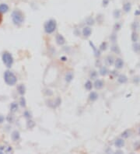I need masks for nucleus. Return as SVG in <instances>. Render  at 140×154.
Returning <instances> with one entry per match:
<instances>
[{
  "mask_svg": "<svg viewBox=\"0 0 140 154\" xmlns=\"http://www.w3.org/2000/svg\"><path fill=\"white\" fill-rule=\"evenodd\" d=\"M85 87L86 90H90L91 89H92V82H91L90 81H87L85 84Z\"/></svg>",
  "mask_w": 140,
  "mask_h": 154,
  "instance_id": "a211bd4d",
  "label": "nucleus"
},
{
  "mask_svg": "<svg viewBox=\"0 0 140 154\" xmlns=\"http://www.w3.org/2000/svg\"><path fill=\"white\" fill-rule=\"evenodd\" d=\"M12 138L13 141H16V140H18L20 138V133L17 131L13 132L12 134Z\"/></svg>",
  "mask_w": 140,
  "mask_h": 154,
  "instance_id": "f8f14e48",
  "label": "nucleus"
},
{
  "mask_svg": "<svg viewBox=\"0 0 140 154\" xmlns=\"http://www.w3.org/2000/svg\"><path fill=\"white\" fill-rule=\"evenodd\" d=\"M20 103H21V106H23V107L26 106V101H25V99L24 97H22L20 99Z\"/></svg>",
  "mask_w": 140,
  "mask_h": 154,
  "instance_id": "412c9836",
  "label": "nucleus"
},
{
  "mask_svg": "<svg viewBox=\"0 0 140 154\" xmlns=\"http://www.w3.org/2000/svg\"><path fill=\"white\" fill-rule=\"evenodd\" d=\"M12 20L14 24L20 26L23 24L24 20V14L20 10H14L12 13Z\"/></svg>",
  "mask_w": 140,
  "mask_h": 154,
  "instance_id": "f257e3e1",
  "label": "nucleus"
},
{
  "mask_svg": "<svg viewBox=\"0 0 140 154\" xmlns=\"http://www.w3.org/2000/svg\"><path fill=\"white\" fill-rule=\"evenodd\" d=\"M3 121H4V117L2 115H0V123L3 122Z\"/></svg>",
  "mask_w": 140,
  "mask_h": 154,
  "instance_id": "b1692460",
  "label": "nucleus"
},
{
  "mask_svg": "<svg viewBox=\"0 0 140 154\" xmlns=\"http://www.w3.org/2000/svg\"><path fill=\"white\" fill-rule=\"evenodd\" d=\"M130 10H131V4L130 3H125L124 5V10L125 11V12H128V11H130Z\"/></svg>",
  "mask_w": 140,
  "mask_h": 154,
  "instance_id": "dca6fc26",
  "label": "nucleus"
},
{
  "mask_svg": "<svg viewBox=\"0 0 140 154\" xmlns=\"http://www.w3.org/2000/svg\"><path fill=\"white\" fill-rule=\"evenodd\" d=\"M4 80L5 82L10 86L15 85L16 82V77L12 72L10 71H6L4 73Z\"/></svg>",
  "mask_w": 140,
  "mask_h": 154,
  "instance_id": "f03ea898",
  "label": "nucleus"
},
{
  "mask_svg": "<svg viewBox=\"0 0 140 154\" xmlns=\"http://www.w3.org/2000/svg\"><path fill=\"white\" fill-rule=\"evenodd\" d=\"M107 72H108V70H107V68H103L100 70V74H101L102 76H104V75H106V74H107Z\"/></svg>",
  "mask_w": 140,
  "mask_h": 154,
  "instance_id": "aec40b11",
  "label": "nucleus"
},
{
  "mask_svg": "<svg viewBox=\"0 0 140 154\" xmlns=\"http://www.w3.org/2000/svg\"><path fill=\"white\" fill-rule=\"evenodd\" d=\"M9 10V7L6 4L0 5V13H5Z\"/></svg>",
  "mask_w": 140,
  "mask_h": 154,
  "instance_id": "1a4fd4ad",
  "label": "nucleus"
},
{
  "mask_svg": "<svg viewBox=\"0 0 140 154\" xmlns=\"http://www.w3.org/2000/svg\"><path fill=\"white\" fill-rule=\"evenodd\" d=\"M72 78H73V76H72V74L71 72H68V73L66 75V81H67V82H70V81L72 80Z\"/></svg>",
  "mask_w": 140,
  "mask_h": 154,
  "instance_id": "f3484780",
  "label": "nucleus"
},
{
  "mask_svg": "<svg viewBox=\"0 0 140 154\" xmlns=\"http://www.w3.org/2000/svg\"><path fill=\"white\" fill-rule=\"evenodd\" d=\"M128 134H129V132H128V131L124 132L123 134H122V137H124V138H128Z\"/></svg>",
  "mask_w": 140,
  "mask_h": 154,
  "instance_id": "4be33fe9",
  "label": "nucleus"
},
{
  "mask_svg": "<svg viewBox=\"0 0 140 154\" xmlns=\"http://www.w3.org/2000/svg\"><path fill=\"white\" fill-rule=\"evenodd\" d=\"M17 90H18V92H19L20 94L23 95V94H25V90H26V89H25V86L23 85V84H20V85H19L18 87H17Z\"/></svg>",
  "mask_w": 140,
  "mask_h": 154,
  "instance_id": "9d476101",
  "label": "nucleus"
},
{
  "mask_svg": "<svg viewBox=\"0 0 140 154\" xmlns=\"http://www.w3.org/2000/svg\"><path fill=\"white\" fill-rule=\"evenodd\" d=\"M94 86L96 89H98V90H100L101 88H103L104 86V82L103 81L100 80H96L95 83H94Z\"/></svg>",
  "mask_w": 140,
  "mask_h": 154,
  "instance_id": "423d86ee",
  "label": "nucleus"
},
{
  "mask_svg": "<svg viewBox=\"0 0 140 154\" xmlns=\"http://www.w3.org/2000/svg\"><path fill=\"white\" fill-rule=\"evenodd\" d=\"M2 62L7 68H11L13 63V58L10 53L4 52L2 54Z\"/></svg>",
  "mask_w": 140,
  "mask_h": 154,
  "instance_id": "7ed1b4c3",
  "label": "nucleus"
},
{
  "mask_svg": "<svg viewBox=\"0 0 140 154\" xmlns=\"http://www.w3.org/2000/svg\"><path fill=\"white\" fill-rule=\"evenodd\" d=\"M127 80H128V79L125 76L122 75V76H120L118 77V82H121V83H124V82H127Z\"/></svg>",
  "mask_w": 140,
  "mask_h": 154,
  "instance_id": "4468645a",
  "label": "nucleus"
},
{
  "mask_svg": "<svg viewBox=\"0 0 140 154\" xmlns=\"http://www.w3.org/2000/svg\"><path fill=\"white\" fill-rule=\"evenodd\" d=\"M2 21V13H0V24H1Z\"/></svg>",
  "mask_w": 140,
  "mask_h": 154,
  "instance_id": "393cba45",
  "label": "nucleus"
},
{
  "mask_svg": "<svg viewBox=\"0 0 140 154\" xmlns=\"http://www.w3.org/2000/svg\"><path fill=\"white\" fill-rule=\"evenodd\" d=\"M119 15H120V12H119V11H115V12H114V16H115V17H119Z\"/></svg>",
  "mask_w": 140,
  "mask_h": 154,
  "instance_id": "5701e85b",
  "label": "nucleus"
},
{
  "mask_svg": "<svg viewBox=\"0 0 140 154\" xmlns=\"http://www.w3.org/2000/svg\"><path fill=\"white\" fill-rule=\"evenodd\" d=\"M115 66H116V68H122L124 66L123 60L121 58H118L115 62Z\"/></svg>",
  "mask_w": 140,
  "mask_h": 154,
  "instance_id": "6e6552de",
  "label": "nucleus"
},
{
  "mask_svg": "<svg viewBox=\"0 0 140 154\" xmlns=\"http://www.w3.org/2000/svg\"><path fill=\"white\" fill-rule=\"evenodd\" d=\"M91 33H92V30H91L90 27H85L82 30V34L85 37H90Z\"/></svg>",
  "mask_w": 140,
  "mask_h": 154,
  "instance_id": "0eeeda50",
  "label": "nucleus"
},
{
  "mask_svg": "<svg viewBox=\"0 0 140 154\" xmlns=\"http://www.w3.org/2000/svg\"><path fill=\"white\" fill-rule=\"evenodd\" d=\"M139 133H140V130H139Z\"/></svg>",
  "mask_w": 140,
  "mask_h": 154,
  "instance_id": "a878e982",
  "label": "nucleus"
},
{
  "mask_svg": "<svg viewBox=\"0 0 140 154\" xmlns=\"http://www.w3.org/2000/svg\"><path fill=\"white\" fill-rule=\"evenodd\" d=\"M56 29V22L54 20H50L44 24V30L47 34H52Z\"/></svg>",
  "mask_w": 140,
  "mask_h": 154,
  "instance_id": "20e7f679",
  "label": "nucleus"
},
{
  "mask_svg": "<svg viewBox=\"0 0 140 154\" xmlns=\"http://www.w3.org/2000/svg\"><path fill=\"white\" fill-rule=\"evenodd\" d=\"M97 98H98V95H97V94L95 93V92H92V93L90 94V100L94 101V100H96L97 99Z\"/></svg>",
  "mask_w": 140,
  "mask_h": 154,
  "instance_id": "ddd939ff",
  "label": "nucleus"
},
{
  "mask_svg": "<svg viewBox=\"0 0 140 154\" xmlns=\"http://www.w3.org/2000/svg\"><path fill=\"white\" fill-rule=\"evenodd\" d=\"M137 39H138V35H137V34L133 33V34H132V40L134 41V42H136V41H137Z\"/></svg>",
  "mask_w": 140,
  "mask_h": 154,
  "instance_id": "6ab92c4d",
  "label": "nucleus"
},
{
  "mask_svg": "<svg viewBox=\"0 0 140 154\" xmlns=\"http://www.w3.org/2000/svg\"><path fill=\"white\" fill-rule=\"evenodd\" d=\"M124 142L123 141V139H121V138H118L115 141V146L117 147H118V148H121V147H122L124 146Z\"/></svg>",
  "mask_w": 140,
  "mask_h": 154,
  "instance_id": "9b49d317",
  "label": "nucleus"
},
{
  "mask_svg": "<svg viewBox=\"0 0 140 154\" xmlns=\"http://www.w3.org/2000/svg\"><path fill=\"white\" fill-rule=\"evenodd\" d=\"M56 41H57V43L59 45H62V44H64L66 43L65 38H63V36L61 34H58L57 36H56Z\"/></svg>",
  "mask_w": 140,
  "mask_h": 154,
  "instance_id": "39448f33",
  "label": "nucleus"
},
{
  "mask_svg": "<svg viewBox=\"0 0 140 154\" xmlns=\"http://www.w3.org/2000/svg\"><path fill=\"white\" fill-rule=\"evenodd\" d=\"M17 109H18V105H17L16 103L11 104V105H10V110H11V111L15 112V111L17 110Z\"/></svg>",
  "mask_w": 140,
  "mask_h": 154,
  "instance_id": "2eb2a0df",
  "label": "nucleus"
}]
</instances>
